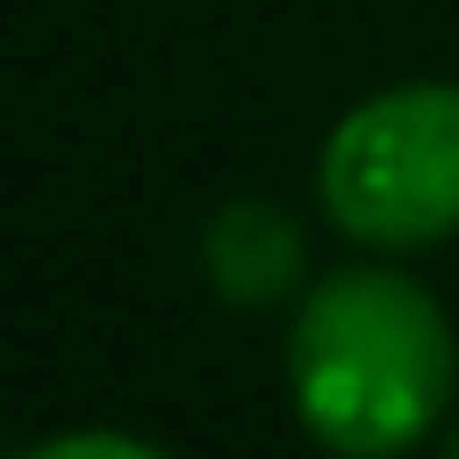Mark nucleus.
<instances>
[{"mask_svg":"<svg viewBox=\"0 0 459 459\" xmlns=\"http://www.w3.org/2000/svg\"><path fill=\"white\" fill-rule=\"evenodd\" d=\"M459 355L444 307L395 266H339L290 323V411L315 444L355 459L411 452L444 428Z\"/></svg>","mask_w":459,"mask_h":459,"instance_id":"obj_1","label":"nucleus"},{"mask_svg":"<svg viewBox=\"0 0 459 459\" xmlns=\"http://www.w3.org/2000/svg\"><path fill=\"white\" fill-rule=\"evenodd\" d=\"M323 218L371 250H420L459 234V89L403 81L363 97L315 161Z\"/></svg>","mask_w":459,"mask_h":459,"instance_id":"obj_2","label":"nucleus"},{"mask_svg":"<svg viewBox=\"0 0 459 459\" xmlns=\"http://www.w3.org/2000/svg\"><path fill=\"white\" fill-rule=\"evenodd\" d=\"M210 282L234 299V307H266L299 282V226L274 210V202H226L210 218Z\"/></svg>","mask_w":459,"mask_h":459,"instance_id":"obj_3","label":"nucleus"},{"mask_svg":"<svg viewBox=\"0 0 459 459\" xmlns=\"http://www.w3.org/2000/svg\"><path fill=\"white\" fill-rule=\"evenodd\" d=\"M40 452H145V444H129V436H56V444H40Z\"/></svg>","mask_w":459,"mask_h":459,"instance_id":"obj_4","label":"nucleus"},{"mask_svg":"<svg viewBox=\"0 0 459 459\" xmlns=\"http://www.w3.org/2000/svg\"><path fill=\"white\" fill-rule=\"evenodd\" d=\"M452 444H459V436H452Z\"/></svg>","mask_w":459,"mask_h":459,"instance_id":"obj_5","label":"nucleus"}]
</instances>
